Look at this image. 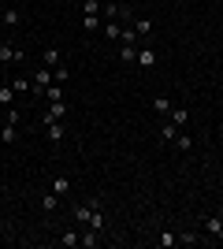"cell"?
I'll list each match as a JSON object with an SVG mask.
<instances>
[{
    "mask_svg": "<svg viewBox=\"0 0 223 249\" xmlns=\"http://www.w3.org/2000/svg\"><path fill=\"white\" fill-rule=\"evenodd\" d=\"M119 60L134 63V60H138V45H123V41H119Z\"/></svg>",
    "mask_w": 223,
    "mask_h": 249,
    "instance_id": "17",
    "label": "cell"
},
{
    "mask_svg": "<svg viewBox=\"0 0 223 249\" xmlns=\"http://www.w3.org/2000/svg\"><path fill=\"white\" fill-rule=\"evenodd\" d=\"M0 82H8V74H4V63H0Z\"/></svg>",
    "mask_w": 223,
    "mask_h": 249,
    "instance_id": "29",
    "label": "cell"
},
{
    "mask_svg": "<svg viewBox=\"0 0 223 249\" xmlns=\"http://www.w3.org/2000/svg\"><path fill=\"white\" fill-rule=\"evenodd\" d=\"M171 145L179 149V153H186V149H193V138L186 134V130H179V138H175V142H171Z\"/></svg>",
    "mask_w": 223,
    "mask_h": 249,
    "instance_id": "21",
    "label": "cell"
},
{
    "mask_svg": "<svg viewBox=\"0 0 223 249\" xmlns=\"http://www.w3.org/2000/svg\"><path fill=\"white\" fill-rule=\"evenodd\" d=\"M0 212H4V205H0Z\"/></svg>",
    "mask_w": 223,
    "mask_h": 249,
    "instance_id": "30",
    "label": "cell"
},
{
    "mask_svg": "<svg viewBox=\"0 0 223 249\" xmlns=\"http://www.w3.org/2000/svg\"><path fill=\"white\" fill-rule=\"evenodd\" d=\"M179 130H182V126H175V123H160V138H164L168 145L175 142V138H179Z\"/></svg>",
    "mask_w": 223,
    "mask_h": 249,
    "instance_id": "19",
    "label": "cell"
},
{
    "mask_svg": "<svg viewBox=\"0 0 223 249\" xmlns=\"http://www.w3.org/2000/svg\"><path fill=\"white\" fill-rule=\"evenodd\" d=\"M60 201H64V197H56L52 190H49V194H41V208H45V212H56V208H60Z\"/></svg>",
    "mask_w": 223,
    "mask_h": 249,
    "instance_id": "20",
    "label": "cell"
},
{
    "mask_svg": "<svg viewBox=\"0 0 223 249\" xmlns=\"http://www.w3.org/2000/svg\"><path fill=\"white\" fill-rule=\"evenodd\" d=\"M30 82H34V89H30V93L45 97V89H49V86H52V67H45V63H41V67H37V71H34V78H30Z\"/></svg>",
    "mask_w": 223,
    "mask_h": 249,
    "instance_id": "2",
    "label": "cell"
},
{
    "mask_svg": "<svg viewBox=\"0 0 223 249\" xmlns=\"http://www.w3.org/2000/svg\"><path fill=\"white\" fill-rule=\"evenodd\" d=\"M89 227H93V231H104V212H101V205L93 208V219H89Z\"/></svg>",
    "mask_w": 223,
    "mask_h": 249,
    "instance_id": "27",
    "label": "cell"
},
{
    "mask_svg": "<svg viewBox=\"0 0 223 249\" xmlns=\"http://www.w3.org/2000/svg\"><path fill=\"white\" fill-rule=\"evenodd\" d=\"M41 63H45V67H52V71H56V67L64 63V52L56 49V45H49V49L41 52Z\"/></svg>",
    "mask_w": 223,
    "mask_h": 249,
    "instance_id": "8",
    "label": "cell"
},
{
    "mask_svg": "<svg viewBox=\"0 0 223 249\" xmlns=\"http://www.w3.org/2000/svg\"><path fill=\"white\" fill-rule=\"evenodd\" d=\"M15 60H22V52L15 49V45H8V41H0V63L8 67V63H15Z\"/></svg>",
    "mask_w": 223,
    "mask_h": 249,
    "instance_id": "9",
    "label": "cell"
},
{
    "mask_svg": "<svg viewBox=\"0 0 223 249\" xmlns=\"http://www.w3.org/2000/svg\"><path fill=\"white\" fill-rule=\"evenodd\" d=\"M19 22H22L19 8H4V11H0V26H8V30H11V26H19Z\"/></svg>",
    "mask_w": 223,
    "mask_h": 249,
    "instance_id": "10",
    "label": "cell"
},
{
    "mask_svg": "<svg viewBox=\"0 0 223 249\" xmlns=\"http://www.w3.org/2000/svg\"><path fill=\"white\" fill-rule=\"evenodd\" d=\"M171 123H175V126H190V108H182V104H179V108H171Z\"/></svg>",
    "mask_w": 223,
    "mask_h": 249,
    "instance_id": "14",
    "label": "cell"
},
{
    "mask_svg": "<svg viewBox=\"0 0 223 249\" xmlns=\"http://www.w3.org/2000/svg\"><path fill=\"white\" fill-rule=\"evenodd\" d=\"M45 101H64V86H60V82L49 86V89H45Z\"/></svg>",
    "mask_w": 223,
    "mask_h": 249,
    "instance_id": "25",
    "label": "cell"
},
{
    "mask_svg": "<svg viewBox=\"0 0 223 249\" xmlns=\"http://www.w3.org/2000/svg\"><path fill=\"white\" fill-rule=\"evenodd\" d=\"M205 238L208 242H223V216H208L205 219Z\"/></svg>",
    "mask_w": 223,
    "mask_h": 249,
    "instance_id": "4",
    "label": "cell"
},
{
    "mask_svg": "<svg viewBox=\"0 0 223 249\" xmlns=\"http://www.w3.org/2000/svg\"><path fill=\"white\" fill-rule=\"evenodd\" d=\"M101 8H104L101 0H82V11H86V15H101Z\"/></svg>",
    "mask_w": 223,
    "mask_h": 249,
    "instance_id": "26",
    "label": "cell"
},
{
    "mask_svg": "<svg viewBox=\"0 0 223 249\" xmlns=\"http://www.w3.org/2000/svg\"><path fill=\"white\" fill-rule=\"evenodd\" d=\"M101 34H104L108 41H119V37H123V26H119V22H104V26H101Z\"/></svg>",
    "mask_w": 223,
    "mask_h": 249,
    "instance_id": "18",
    "label": "cell"
},
{
    "mask_svg": "<svg viewBox=\"0 0 223 249\" xmlns=\"http://www.w3.org/2000/svg\"><path fill=\"white\" fill-rule=\"evenodd\" d=\"M67 101H49V108H45V115H41V126L45 123H52V119H67Z\"/></svg>",
    "mask_w": 223,
    "mask_h": 249,
    "instance_id": "3",
    "label": "cell"
},
{
    "mask_svg": "<svg viewBox=\"0 0 223 249\" xmlns=\"http://www.w3.org/2000/svg\"><path fill=\"white\" fill-rule=\"evenodd\" d=\"M134 30H138V37H149V34H153V19H138Z\"/></svg>",
    "mask_w": 223,
    "mask_h": 249,
    "instance_id": "24",
    "label": "cell"
},
{
    "mask_svg": "<svg viewBox=\"0 0 223 249\" xmlns=\"http://www.w3.org/2000/svg\"><path fill=\"white\" fill-rule=\"evenodd\" d=\"M52 78H56V82H60V86H64V82H67V78H71V71H67L64 63H60V67H56V71H52Z\"/></svg>",
    "mask_w": 223,
    "mask_h": 249,
    "instance_id": "28",
    "label": "cell"
},
{
    "mask_svg": "<svg viewBox=\"0 0 223 249\" xmlns=\"http://www.w3.org/2000/svg\"><path fill=\"white\" fill-rule=\"evenodd\" d=\"M197 242H201L197 231H182V234H179V246H197Z\"/></svg>",
    "mask_w": 223,
    "mask_h": 249,
    "instance_id": "23",
    "label": "cell"
},
{
    "mask_svg": "<svg viewBox=\"0 0 223 249\" xmlns=\"http://www.w3.org/2000/svg\"><path fill=\"white\" fill-rule=\"evenodd\" d=\"M156 246L160 249H175V246H179V234H175V231H160V234H156Z\"/></svg>",
    "mask_w": 223,
    "mask_h": 249,
    "instance_id": "13",
    "label": "cell"
},
{
    "mask_svg": "<svg viewBox=\"0 0 223 249\" xmlns=\"http://www.w3.org/2000/svg\"><path fill=\"white\" fill-rule=\"evenodd\" d=\"M78 242H82V231H78V227H67V231H60V246L74 249Z\"/></svg>",
    "mask_w": 223,
    "mask_h": 249,
    "instance_id": "11",
    "label": "cell"
},
{
    "mask_svg": "<svg viewBox=\"0 0 223 249\" xmlns=\"http://www.w3.org/2000/svg\"><path fill=\"white\" fill-rule=\"evenodd\" d=\"M52 194H56V197H67V194H71V178L56 175V178H52Z\"/></svg>",
    "mask_w": 223,
    "mask_h": 249,
    "instance_id": "15",
    "label": "cell"
},
{
    "mask_svg": "<svg viewBox=\"0 0 223 249\" xmlns=\"http://www.w3.org/2000/svg\"><path fill=\"white\" fill-rule=\"evenodd\" d=\"M153 112L156 115H171V97H164V93L153 97Z\"/></svg>",
    "mask_w": 223,
    "mask_h": 249,
    "instance_id": "16",
    "label": "cell"
},
{
    "mask_svg": "<svg viewBox=\"0 0 223 249\" xmlns=\"http://www.w3.org/2000/svg\"><path fill=\"white\" fill-rule=\"evenodd\" d=\"M97 205H101V201H86V205H78V208L71 212V219H74V223H82V227H89V219H93V208H97Z\"/></svg>",
    "mask_w": 223,
    "mask_h": 249,
    "instance_id": "5",
    "label": "cell"
},
{
    "mask_svg": "<svg viewBox=\"0 0 223 249\" xmlns=\"http://www.w3.org/2000/svg\"><path fill=\"white\" fill-rule=\"evenodd\" d=\"M101 26H104L101 15H82V30H101Z\"/></svg>",
    "mask_w": 223,
    "mask_h": 249,
    "instance_id": "22",
    "label": "cell"
},
{
    "mask_svg": "<svg viewBox=\"0 0 223 249\" xmlns=\"http://www.w3.org/2000/svg\"><path fill=\"white\" fill-rule=\"evenodd\" d=\"M101 242H104V231H93V227H86V231H82V242H78V246H82V249H97Z\"/></svg>",
    "mask_w": 223,
    "mask_h": 249,
    "instance_id": "7",
    "label": "cell"
},
{
    "mask_svg": "<svg viewBox=\"0 0 223 249\" xmlns=\"http://www.w3.org/2000/svg\"><path fill=\"white\" fill-rule=\"evenodd\" d=\"M15 93H19V89L11 82H0V108H11V104H15Z\"/></svg>",
    "mask_w": 223,
    "mask_h": 249,
    "instance_id": "12",
    "label": "cell"
},
{
    "mask_svg": "<svg viewBox=\"0 0 223 249\" xmlns=\"http://www.w3.org/2000/svg\"><path fill=\"white\" fill-rule=\"evenodd\" d=\"M141 67V71H149V67H156V49H149V45H138V60H134Z\"/></svg>",
    "mask_w": 223,
    "mask_h": 249,
    "instance_id": "6",
    "label": "cell"
},
{
    "mask_svg": "<svg viewBox=\"0 0 223 249\" xmlns=\"http://www.w3.org/2000/svg\"><path fill=\"white\" fill-rule=\"evenodd\" d=\"M45 138H49V145L60 149L67 142V123L64 119H52V123H45Z\"/></svg>",
    "mask_w": 223,
    "mask_h": 249,
    "instance_id": "1",
    "label": "cell"
}]
</instances>
